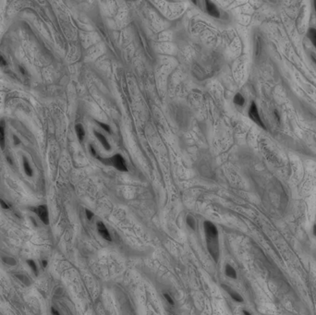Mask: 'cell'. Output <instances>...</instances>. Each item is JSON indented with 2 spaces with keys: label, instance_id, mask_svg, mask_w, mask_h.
<instances>
[{
  "label": "cell",
  "instance_id": "9c48e42d",
  "mask_svg": "<svg viewBox=\"0 0 316 315\" xmlns=\"http://www.w3.org/2000/svg\"><path fill=\"white\" fill-rule=\"evenodd\" d=\"M225 273H226V275L228 276V277H230V278H233V279L237 278V273L235 271V269L231 265H229V264L226 265Z\"/></svg>",
  "mask_w": 316,
  "mask_h": 315
},
{
  "label": "cell",
  "instance_id": "7402d4cb",
  "mask_svg": "<svg viewBox=\"0 0 316 315\" xmlns=\"http://www.w3.org/2000/svg\"><path fill=\"white\" fill-rule=\"evenodd\" d=\"M90 152H91V153H92V155H94V157L98 158V156H97V153H96V151H95L94 147V146H92V145H90Z\"/></svg>",
  "mask_w": 316,
  "mask_h": 315
},
{
  "label": "cell",
  "instance_id": "277c9868",
  "mask_svg": "<svg viewBox=\"0 0 316 315\" xmlns=\"http://www.w3.org/2000/svg\"><path fill=\"white\" fill-rule=\"evenodd\" d=\"M33 210L44 225H48L49 224V216H48L47 206H46V205H39V206H37L36 208H33Z\"/></svg>",
  "mask_w": 316,
  "mask_h": 315
},
{
  "label": "cell",
  "instance_id": "d6986e66",
  "mask_svg": "<svg viewBox=\"0 0 316 315\" xmlns=\"http://www.w3.org/2000/svg\"><path fill=\"white\" fill-rule=\"evenodd\" d=\"M98 123V125H100V126H101L105 130H106V131L107 132H111V129H110V127L108 126V125H107V124H104V123H101V122H97Z\"/></svg>",
  "mask_w": 316,
  "mask_h": 315
},
{
  "label": "cell",
  "instance_id": "5b68a950",
  "mask_svg": "<svg viewBox=\"0 0 316 315\" xmlns=\"http://www.w3.org/2000/svg\"><path fill=\"white\" fill-rule=\"evenodd\" d=\"M249 116L250 118L256 123V124H258L259 126H261L262 128H265L264 125L263 121H262L260 116H259V113H258V109H257V106L255 105V103L252 102L251 105V107H250V110H249Z\"/></svg>",
  "mask_w": 316,
  "mask_h": 315
},
{
  "label": "cell",
  "instance_id": "83f0119b",
  "mask_svg": "<svg viewBox=\"0 0 316 315\" xmlns=\"http://www.w3.org/2000/svg\"><path fill=\"white\" fill-rule=\"evenodd\" d=\"M313 235L316 237V225H314V226H313Z\"/></svg>",
  "mask_w": 316,
  "mask_h": 315
},
{
  "label": "cell",
  "instance_id": "30bf717a",
  "mask_svg": "<svg viewBox=\"0 0 316 315\" xmlns=\"http://www.w3.org/2000/svg\"><path fill=\"white\" fill-rule=\"evenodd\" d=\"M75 130H76L77 136H78L80 142H82L83 139H84V137H85V131H84L83 127L81 124H77L76 127H75Z\"/></svg>",
  "mask_w": 316,
  "mask_h": 315
},
{
  "label": "cell",
  "instance_id": "4dcf8cb0",
  "mask_svg": "<svg viewBox=\"0 0 316 315\" xmlns=\"http://www.w3.org/2000/svg\"><path fill=\"white\" fill-rule=\"evenodd\" d=\"M314 7H315V11H316V1H314Z\"/></svg>",
  "mask_w": 316,
  "mask_h": 315
},
{
  "label": "cell",
  "instance_id": "484cf974",
  "mask_svg": "<svg viewBox=\"0 0 316 315\" xmlns=\"http://www.w3.org/2000/svg\"><path fill=\"white\" fill-rule=\"evenodd\" d=\"M46 266H47V261H46V260H43V261H42V267H43V268H45Z\"/></svg>",
  "mask_w": 316,
  "mask_h": 315
},
{
  "label": "cell",
  "instance_id": "2e32d148",
  "mask_svg": "<svg viewBox=\"0 0 316 315\" xmlns=\"http://www.w3.org/2000/svg\"><path fill=\"white\" fill-rule=\"evenodd\" d=\"M27 263H28V265H29L31 268H32V270H33V274H34L35 275H37V274H38V269H37V266H36V263H34V261H33V260H28V261H27Z\"/></svg>",
  "mask_w": 316,
  "mask_h": 315
},
{
  "label": "cell",
  "instance_id": "603a6c76",
  "mask_svg": "<svg viewBox=\"0 0 316 315\" xmlns=\"http://www.w3.org/2000/svg\"><path fill=\"white\" fill-rule=\"evenodd\" d=\"M0 66H1V67H6L7 66V61L2 56H0Z\"/></svg>",
  "mask_w": 316,
  "mask_h": 315
},
{
  "label": "cell",
  "instance_id": "8992f818",
  "mask_svg": "<svg viewBox=\"0 0 316 315\" xmlns=\"http://www.w3.org/2000/svg\"><path fill=\"white\" fill-rule=\"evenodd\" d=\"M97 230H98V233L101 235V237L104 240H105L107 241H112V237L110 236V233L108 232V230H107L106 226H105L103 222L100 221L97 223Z\"/></svg>",
  "mask_w": 316,
  "mask_h": 315
},
{
  "label": "cell",
  "instance_id": "ba28073f",
  "mask_svg": "<svg viewBox=\"0 0 316 315\" xmlns=\"http://www.w3.org/2000/svg\"><path fill=\"white\" fill-rule=\"evenodd\" d=\"M5 121L1 120L0 121V147L1 149L5 148L6 144V140H5Z\"/></svg>",
  "mask_w": 316,
  "mask_h": 315
},
{
  "label": "cell",
  "instance_id": "4fadbf2b",
  "mask_svg": "<svg viewBox=\"0 0 316 315\" xmlns=\"http://www.w3.org/2000/svg\"><path fill=\"white\" fill-rule=\"evenodd\" d=\"M228 293H229L230 297L232 298V299H234L235 301H237V302H242L243 301L242 297L240 294H238L237 292H235L233 290H228Z\"/></svg>",
  "mask_w": 316,
  "mask_h": 315
},
{
  "label": "cell",
  "instance_id": "ffe728a7",
  "mask_svg": "<svg viewBox=\"0 0 316 315\" xmlns=\"http://www.w3.org/2000/svg\"><path fill=\"white\" fill-rule=\"evenodd\" d=\"M0 205H1V207H2L3 209H6V210L9 209V204H7L6 202H4L2 199H0Z\"/></svg>",
  "mask_w": 316,
  "mask_h": 315
},
{
  "label": "cell",
  "instance_id": "44dd1931",
  "mask_svg": "<svg viewBox=\"0 0 316 315\" xmlns=\"http://www.w3.org/2000/svg\"><path fill=\"white\" fill-rule=\"evenodd\" d=\"M85 213H86V217L89 221H91L92 219V217H94V213H92L90 210H86Z\"/></svg>",
  "mask_w": 316,
  "mask_h": 315
},
{
  "label": "cell",
  "instance_id": "d4e9b609",
  "mask_svg": "<svg viewBox=\"0 0 316 315\" xmlns=\"http://www.w3.org/2000/svg\"><path fill=\"white\" fill-rule=\"evenodd\" d=\"M51 311H52L53 315H61V314H60V313H59V312H58L56 309H55V308H52V309H51Z\"/></svg>",
  "mask_w": 316,
  "mask_h": 315
},
{
  "label": "cell",
  "instance_id": "f546056e",
  "mask_svg": "<svg viewBox=\"0 0 316 315\" xmlns=\"http://www.w3.org/2000/svg\"><path fill=\"white\" fill-rule=\"evenodd\" d=\"M7 161H9V164H12V161H11V159H10L9 156H7Z\"/></svg>",
  "mask_w": 316,
  "mask_h": 315
},
{
  "label": "cell",
  "instance_id": "6da1fadb",
  "mask_svg": "<svg viewBox=\"0 0 316 315\" xmlns=\"http://www.w3.org/2000/svg\"><path fill=\"white\" fill-rule=\"evenodd\" d=\"M204 232L206 236L207 248L211 256L214 261L218 260L219 255V244H218V231L215 226L210 221H205L203 223Z\"/></svg>",
  "mask_w": 316,
  "mask_h": 315
},
{
  "label": "cell",
  "instance_id": "7c38bea8",
  "mask_svg": "<svg viewBox=\"0 0 316 315\" xmlns=\"http://www.w3.org/2000/svg\"><path fill=\"white\" fill-rule=\"evenodd\" d=\"M23 167H24V170L29 176H33V169H32V167H31V165H29V162L27 161L26 158H23Z\"/></svg>",
  "mask_w": 316,
  "mask_h": 315
},
{
  "label": "cell",
  "instance_id": "52a82bcc",
  "mask_svg": "<svg viewBox=\"0 0 316 315\" xmlns=\"http://www.w3.org/2000/svg\"><path fill=\"white\" fill-rule=\"evenodd\" d=\"M94 135L99 140V142L102 143V145L104 146V148L105 150H107V151H109L111 147H110V144H109V142H108V141H107L106 138L102 133H99L98 131H95V130H94Z\"/></svg>",
  "mask_w": 316,
  "mask_h": 315
},
{
  "label": "cell",
  "instance_id": "e0dca14e",
  "mask_svg": "<svg viewBox=\"0 0 316 315\" xmlns=\"http://www.w3.org/2000/svg\"><path fill=\"white\" fill-rule=\"evenodd\" d=\"M2 259H3V261L6 263L9 264V265H15V264H16V261H15L11 257H7V258H2Z\"/></svg>",
  "mask_w": 316,
  "mask_h": 315
},
{
  "label": "cell",
  "instance_id": "5bb4252c",
  "mask_svg": "<svg viewBox=\"0 0 316 315\" xmlns=\"http://www.w3.org/2000/svg\"><path fill=\"white\" fill-rule=\"evenodd\" d=\"M186 222H187V225H188L192 230H195V229H196V222H195V219L192 217L191 216H187Z\"/></svg>",
  "mask_w": 316,
  "mask_h": 315
},
{
  "label": "cell",
  "instance_id": "3957f363",
  "mask_svg": "<svg viewBox=\"0 0 316 315\" xmlns=\"http://www.w3.org/2000/svg\"><path fill=\"white\" fill-rule=\"evenodd\" d=\"M197 6H199L202 9H203L205 12H207L210 16L218 18L219 17V10L213 2L211 1H198V2H194Z\"/></svg>",
  "mask_w": 316,
  "mask_h": 315
},
{
  "label": "cell",
  "instance_id": "cb8c5ba5",
  "mask_svg": "<svg viewBox=\"0 0 316 315\" xmlns=\"http://www.w3.org/2000/svg\"><path fill=\"white\" fill-rule=\"evenodd\" d=\"M19 70H20V71L23 75H27V74H28L25 68H23V67H21V66H20V67H19Z\"/></svg>",
  "mask_w": 316,
  "mask_h": 315
},
{
  "label": "cell",
  "instance_id": "ac0fdd59",
  "mask_svg": "<svg viewBox=\"0 0 316 315\" xmlns=\"http://www.w3.org/2000/svg\"><path fill=\"white\" fill-rule=\"evenodd\" d=\"M164 297H165V298L166 299V301H167L169 304H170V305H174V304H175V302H174V300H173V298H172L170 296H169L167 293H165V294H164Z\"/></svg>",
  "mask_w": 316,
  "mask_h": 315
},
{
  "label": "cell",
  "instance_id": "8fae6325",
  "mask_svg": "<svg viewBox=\"0 0 316 315\" xmlns=\"http://www.w3.org/2000/svg\"><path fill=\"white\" fill-rule=\"evenodd\" d=\"M308 37H309V39L312 41V43L314 45V47L316 48V30L313 28H311L309 30V32H308Z\"/></svg>",
  "mask_w": 316,
  "mask_h": 315
},
{
  "label": "cell",
  "instance_id": "4316f807",
  "mask_svg": "<svg viewBox=\"0 0 316 315\" xmlns=\"http://www.w3.org/2000/svg\"><path fill=\"white\" fill-rule=\"evenodd\" d=\"M13 139L15 140V144H17V145H18V144H20V140L18 139V138H17L16 136H13Z\"/></svg>",
  "mask_w": 316,
  "mask_h": 315
},
{
  "label": "cell",
  "instance_id": "7a4b0ae2",
  "mask_svg": "<svg viewBox=\"0 0 316 315\" xmlns=\"http://www.w3.org/2000/svg\"><path fill=\"white\" fill-rule=\"evenodd\" d=\"M98 159L101 160L102 162H104V164L113 165L119 171H122V172L128 171V166L126 165V161L120 155H115L114 156H112L111 158H108V159H103L101 157H98Z\"/></svg>",
  "mask_w": 316,
  "mask_h": 315
},
{
  "label": "cell",
  "instance_id": "9a60e30c",
  "mask_svg": "<svg viewBox=\"0 0 316 315\" xmlns=\"http://www.w3.org/2000/svg\"><path fill=\"white\" fill-rule=\"evenodd\" d=\"M234 103L238 105H243L245 103V100L240 94H237L234 97Z\"/></svg>",
  "mask_w": 316,
  "mask_h": 315
},
{
  "label": "cell",
  "instance_id": "f1b7e54d",
  "mask_svg": "<svg viewBox=\"0 0 316 315\" xmlns=\"http://www.w3.org/2000/svg\"><path fill=\"white\" fill-rule=\"evenodd\" d=\"M243 313H244V315H251L249 311H243Z\"/></svg>",
  "mask_w": 316,
  "mask_h": 315
}]
</instances>
